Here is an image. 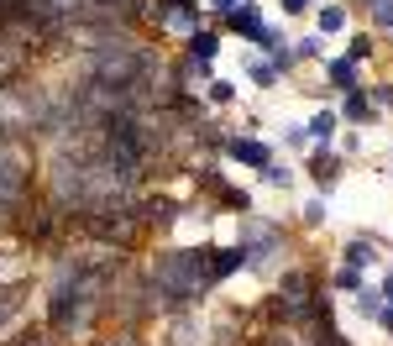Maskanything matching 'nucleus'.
<instances>
[{"mask_svg": "<svg viewBox=\"0 0 393 346\" xmlns=\"http://www.w3.org/2000/svg\"><path fill=\"white\" fill-rule=\"evenodd\" d=\"M336 173H341V163H331V157H320V163H315V179H320V189H331V184H336Z\"/></svg>", "mask_w": 393, "mask_h": 346, "instance_id": "3", "label": "nucleus"}, {"mask_svg": "<svg viewBox=\"0 0 393 346\" xmlns=\"http://www.w3.org/2000/svg\"><path fill=\"white\" fill-rule=\"evenodd\" d=\"M173 6H194V0H173Z\"/></svg>", "mask_w": 393, "mask_h": 346, "instance_id": "13", "label": "nucleus"}, {"mask_svg": "<svg viewBox=\"0 0 393 346\" xmlns=\"http://www.w3.org/2000/svg\"><path fill=\"white\" fill-rule=\"evenodd\" d=\"M189 52H194V63H210L215 52H221V37H215V32H199L194 43H189Z\"/></svg>", "mask_w": 393, "mask_h": 346, "instance_id": "1", "label": "nucleus"}, {"mask_svg": "<svg viewBox=\"0 0 393 346\" xmlns=\"http://www.w3.org/2000/svg\"><path fill=\"white\" fill-rule=\"evenodd\" d=\"M252 79H257V84H273V79H278V69H267V63H257V69H252Z\"/></svg>", "mask_w": 393, "mask_h": 346, "instance_id": "9", "label": "nucleus"}, {"mask_svg": "<svg viewBox=\"0 0 393 346\" xmlns=\"http://www.w3.org/2000/svg\"><path fill=\"white\" fill-rule=\"evenodd\" d=\"M231 152L241 157V163H257V168L267 163V147H262V142H231Z\"/></svg>", "mask_w": 393, "mask_h": 346, "instance_id": "2", "label": "nucleus"}, {"mask_svg": "<svg viewBox=\"0 0 393 346\" xmlns=\"http://www.w3.org/2000/svg\"><path fill=\"white\" fill-rule=\"evenodd\" d=\"M309 131H315V137L325 142V137H331V131H336V116H320V121H315V126H309Z\"/></svg>", "mask_w": 393, "mask_h": 346, "instance_id": "8", "label": "nucleus"}, {"mask_svg": "<svg viewBox=\"0 0 393 346\" xmlns=\"http://www.w3.org/2000/svg\"><path fill=\"white\" fill-rule=\"evenodd\" d=\"M372 16H377V21H383L388 32H393V0H377V6H372Z\"/></svg>", "mask_w": 393, "mask_h": 346, "instance_id": "6", "label": "nucleus"}, {"mask_svg": "<svg viewBox=\"0 0 393 346\" xmlns=\"http://www.w3.org/2000/svg\"><path fill=\"white\" fill-rule=\"evenodd\" d=\"M331 79H336V84H351V79H357V69L341 58V63H331Z\"/></svg>", "mask_w": 393, "mask_h": 346, "instance_id": "5", "label": "nucleus"}, {"mask_svg": "<svg viewBox=\"0 0 393 346\" xmlns=\"http://www.w3.org/2000/svg\"><path fill=\"white\" fill-rule=\"evenodd\" d=\"M283 6H289V11H304V0H283Z\"/></svg>", "mask_w": 393, "mask_h": 346, "instance_id": "11", "label": "nucleus"}, {"mask_svg": "<svg viewBox=\"0 0 393 346\" xmlns=\"http://www.w3.org/2000/svg\"><path fill=\"white\" fill-rule=\"evenodd\" d=\"M383 294H388V299H393V278H388V284H383Z\"/></svg>", "mask_w": 393, "mask_h": 346, "instance_id": "12", "label": "nucleus"}, {"mask_svg": "<svg viewBox=\"0 0 393 346\" xmlns=\"http://www.w3.org/2000/svg\"><path fill=\"white\" fill-rule=\"evenodd\" d=\"M367 257H372V252L362 247V242H357V247H346V262H351V268H362V262H367Z\"/></svg>", "mask_w": 393, "mask_h": 346, "instance_id": "7", "label": "nucleus"}, {"mask_svg": "<svg viewBox=\"0 0 393 346\" xmlns=\"http://www.w3.org/2000/svg\"><path fill=\"white\" fill-rule=\"evenodd\" d=\"M346 116H367V95H351L346 100Z\"/></svg>", "mask_w": 393, "mask_h": 346, "instance_id": "10", "label": "nucleus"}, {"mask_svg": "<svg viewBox=\"0 0 393 346\" xmlns=\"http://www.w3.org/2000/svg\"><path fill=\"white\" fill-rule=\"evenodd\" d=\"M320 26H325V32H341V26H346V11H341V6L320 11Z\"/></svg>", "mask_w": 393, "mask_h": 346, "instance_id": "4", "label": "nucleus"}]
</instances>
